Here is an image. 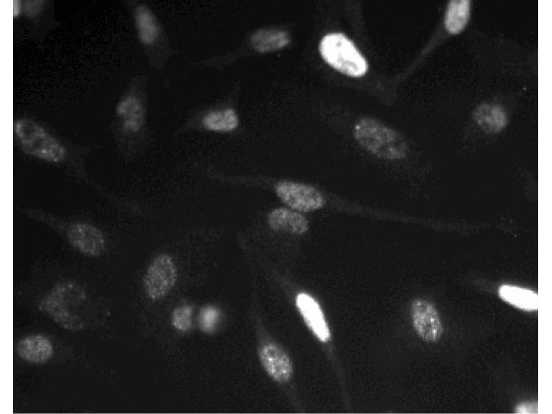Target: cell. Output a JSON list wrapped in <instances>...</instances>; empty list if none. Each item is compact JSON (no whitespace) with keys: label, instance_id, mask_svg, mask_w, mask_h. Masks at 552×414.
Segmentation results:
<instances>
[{"label":"cell","instance_id":"cell-16","mask_svg":"<svg viewBox=\"0 0 552 414\" xmlns=\"http://www.w3.org/2000/svg\"><path fill=\"white\" fill-rule=\"evenodd\" d=\"M201 124L208 130L227 132L238 127L239 117L237 111L232 107L218 108L204 114Z\"/></svg>","mask_w":552,"mask_h":414},{"label":"cell","instance_id":"cell-10","mask_svg":"<svg viewBox=\"0 0 552 414\" xmlns=\"http://www.w3.org/2000/svg\"><path fill=\"white\" fill-rule=\"evenodd\" d=\"M296 305L315 335L323 342L328 341L330 331L317 301L310 295L302 293L296 297Z\"/></svg>","mask_w":552,"mask_h":414},{"label":"cell","instance_id":"cell-3","mask_svg":"<svg viewBox=\"0 0 552 414\" xmlns=\"http://www.w3.org/2000/svg\"><path fill=\"white\" fill-rule=\"evenodd\" d=\"M354 132L358 143L379 157L398 159L406 153L407 147L403 138L375 119H361L355 125Z\"/></svg>","mask_w":552,"mask_h":414},{"label":"cell","instance_id":"cell-15","mask_svg":"<svg viewBox=\"0 0 552 414\" xmlns=\"http://www.w3.org/2000/svg\"><path fill=\"white\" fill-rule=\"evenodd\" d=\"M498 295L506 303L522 310L535 311L539 306L538 294L528 288L503 284L498 288Z\"/></svg>","mask_w":552,"mask_h":414},{"label":"cell","instance_id":"cell-22","mask_svg":"<svg viewBox=\"0 0 552 414\" xmlns=\"http://www.w3.org/2000/svg\"><path fill=\"white\" fill-rule=\"evenodd\" d=\"M516 413H537L538 405L532 403H522L517 406Z\"/></svg>","mask_w":552,"mask_h":414},{"label":"cell","instance_id":"cell-1","mask_svg":"<svg viewBox=\"0 0 552 414\" xmlns=\"http://www.w3.org/2000/svg\"><path fill=\"white\" fill-rule=\"evenodd\" d=\"M86 298V291L79 284L65 281L52 288L39 308L65 329L79 331L85 324L81 315Z\"/></svg>","mask_w":552,"mask_h":414},{"label":"cell","instance_id":"cell-6","mask_svg":"<svg viewBox=\"0 0 552 414\" xmlns=\"http://www.w3.org/2000/svg\"><path fill=\"white\" fill-rule=\"evenodd\" d=\"M177 277L176 267L167 255L156 257L149 265L144 279L148 297L159 299L172 288Z\"/></svg>","mask_w":552,"mask_h":414},{"label":"cell","instance_id":"cell-4","mask_svg":"<svg viewBox=\"0 0 552 414\" xmlns=\"http://www.w3.org/2000/svg\"><path fill=\"white\" fill-rule=\"evenodd\" d=\"M319 51L326 63L344 75L359 77L368 70L364 57L353 41L342 33L326 34L320 41Z\"/></svg>","mask_w":552,"mask_h":414},{"label":"cell","instance_id":"cell-2","mask_svg":"<svg viewBox=\"0 0 552 414\" xmlns=\"http://www.w3.org/2000/svg\"><path fill=\"white\" fill-rule=\"evenodd\" d=\"M14 133L22 150L30 156L50 163H61L66 157L64 145L34 119H17Z\"/></svg>","mask_w":552,"mask_h":414},{"label":"cell","instance_id":"cell-12","mask_svg":"<svg viewBox=\"0 0 552 414\" xmlns=\"http://www.w3.org/2000/svg\"><path fill=\"white\" fill-rule=\"evenodd\" d=\"M262 364L268 374L277 382H285L292 375V365L287 355L273 344L264 345L259 351Z\"/></svg>","mask_w":552,"mask_h":414},{"label":"cell","instance_id":"cell-17","mask_svg":"<svg viewBox=\"0 0 552 414\" xmlns=\"http://www.w3.org/2000/svg\"><path fill=\"white\" fill-rule=\"evenodd\" d=\"M268 223L275 230L302 234L308 228V221L301 214L286 208H277L268 215Z\"/></svg>","mask_w":552,"mask_h":414},{"label":"cell","instance_id":"cell-18","mask_svg":"<svg viewBox=\"0 0 552 414\" xmlns=\"http://www.w3.org/2000/svg\"><path fill=\"white\" fill-rule=\"evenodd\" d=\"M474 118L484 129L493 132L502 130L506 124V114L501 107L493 104H482L475 110Z\"/></svg>","mask_w":552,"mask_h":414},{"label":"cell","instance_id":"cell-7","mask_svg":"<svg viewBox=\"0 0 552 414\" xmlns=\"http://www.w3.org/2000/svg\"><path fill=\"white\" fill-rule=\"evenodd\" d=\"M276 192L284 203L299 211H313L321 208L324 202L321 193L308 185L281 181L276 186Z\"/></svg>","mask_w":552,"mask_h":414},{"label":"cell","instance_id":"cell-19","mask_svg":"<svg viewBox=\"0 0 552 414\" xmlns=\"http://www.w3.org/2000/svg\"><path fill=\"white\" fill-rule=\"evenodd\" d=\"M470 14V1L453 0L448 3L445 27L453 34L461 32L468 23Z\"/></svg>","mask_w":552,"mask_h":414},{"label":"cell","instance_id":"cell-21","mask_svg":"<svg viewBox=\"0 0 552 414\" xmlns=\"http://www.w3.org/2000/svg\"><path fill=\"white\" fill-rule=\"evenodd\" d=\"M193 308L190 306L177 308L172 313V324L178 330L186 331L190 329L192 324Z\"/></svg>","mask_w":552,"mask_h":414},{"label":"cell","instance_id":"cell-5","mask_svg":"<svg viewBox=\"0 0 552 414\" xmlns=\"http://www.w3.org/2000/svg\"><path fill=\"white\" fill-rule=\"evenodd\" d=\"M146 113L143 97L132 88H129L116 105L115 119L122 132L134 135L144 128Z\"/></svg>","mask_w":552,"mask_h":414},{"label":"cell","instance_id":"cell-20","mask_svg":"<svg viewBox=\"0 0 552 414\" xmlns=\"http://www.w3.org/2000/svg\"><path fill=\"white\" fill-rule=\"evenodd\" d=\"M219 311L213 306H206L201 308L199 315L200 328L206 333L213 332L218 322Z\"/></svg>","mask_w":552,"mask_h":414},{"label":"cell","instance_id":"cell-14","mask_svg":"<svg viewBox=\"0 0 552 414\" xmlns=\"http://www.w3.org/2000/svg\"><path fill=\"white\" fill-rule=\"evenodd\" d=\"M289 43L288 33L275 28H259L253 32L250 36L251 48L255 52L260 54L279 50Z\"/></svg>","mask_w":552,"mask_h":414},{"label":"cell","instance_id":"cell-23","mask_svg":"<svg viewBox=\"0 0 552 414\" xmlns=\"http://www.w3.org/2000/svg\"><path fill=\"white\" fill-rule=\"evenodd\" d=\"M21 8H22V4H21L20 1H19V0H14L13 1V16H14V18H15L16 17H17L20 14L21 10H22Z\"/></svg>","mask_w":552,"mask_h":414},{"label":"cell","instance_id":"cell-8","mask_svg":"<svg viewBox=\"0 0 552 414\" xmlns=\"http://www.w3.org/2000/svg\"><path fill=\"white\" fill-rule=\"evenodd\" d=\"M66 236L69 243L76 250L88 256H99L106 248L103 233L91 224L74 222L68 227Z\"/></svg>","mask_w":552,"mask_h":414},{"label":"cell","instance_id":"cell-11","mask_svg":"<svg viewBox=\"0 0 552 414\" xmlns=\"http://www.w3.org/2000/svg\"><path fill=\"white\" fill-rule=\"evenodd\" d=\"M17 352L20 358L28 363L42 364L52 358L54 347L47 337L31 335L19 341Z\"/></svg>","mask_w":552,"mask_h":414},{"label":"cell","instance_id":"cell-13","mask_svg":"<svg viewBox=\"0 0 552 414\" xmlns=\"http://www.w3.org/2000/svg\"><path fill=\"white\" fill-rule=\"evenodd\" d=\"M137 34L144 47L153 46L161 35L159 23L154 12L144 4L137 6L133 11Z\"/></svg>","mask_w":552,"mask_h":414},{"label":"cell","instance_id":"cell-9","mask_svg":"<svg viewBox=\"0 0 552 414\" xmlns=\"http://www.w3.org/2000/svg\"><path fill=\"white\" fill-rule=\"evenodd\" d=\"M411 319L416 333L424 340L435 342L442 336V321L432 303L422 299L414 300L411 305Z\"/></svg>","mask_w":552,"mask_h":414}]
</instances>
